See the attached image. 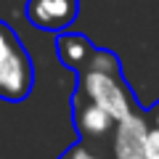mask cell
Listing matches in <instances>:
<instances>
[{
    "instance_id": "6da1fadb",
    "label": "cell",
    "mask_w": 159,
    "mask_h": 159,
    "mask_svg": "<svg viewBox=\"0 0 159 159\" xmlns=\"http://www.w3.org/2000/svg\"><path fill=\"white\" fill-rule=\"evenodd\" d=\"M80 90L93 106L103 109L114 122L130 117L135 111L133 96L122 80V72H119V61L109 51L96 48L90 61L80 69Z\"/></svg>"
},
{
    "instance_id": "7a4b0ae2",
    "label": "cell",
    "mask_w": 159,
    "mask_h": 159,
    "mask_svg": "<svg viewBox=\"0 0 159 159\" xmlns=\"http://www.w3.org/2000/svg\"><path fill=\"white\" fill-rule=\"evenodd\" d=\"M34 85V66L11 24L0 21V98L24 101Z\"/></svg>"
},
{
    "instance_id": "3957f363",
    "label": "cell",
    "mask_w": 159,
    "mask_h": 159,
    "mask_svg": "<svg viewBox=\"0 0 159 159\" xmlns=\"http://www.w3.org/2000/svg\"><path fill=\"white\" fill-rule=\"evenodd\" d=\"M80 13V0H27L24 16L40 32H66Z\"/></svg>"
},
{
    "instance_id": "277c9868",
    "label": "cell",
    "mask_w": 159,
    "mask_h": 159,
    "mask_svg": "<svg viewBox=\"0 0 159 159\" xmlns=\"http://www.w3.org/2000/svg\"><path fill=\"white\" fill-rule=\"evenodd\" d=\"M146 135H148V125L138 111L119 119L117 130H114V157L117 159H143Z\"/></svg>"
},
{
    "instance_id": "5b68a950",
    "label": "cell",
    "mask_w": 159,
    "mask_h": 159,
    "mask_svg": "<svg viewBox=\"0 0 159 159\" xmlns=\"http://www.w3.org/2000/svg\"><path fill=\"white\" fill-rule=\"evenodd\" d=\"M56 53H58V58H61L64 66L77 69V72H80V69L90 61V56L96 53V45H93L85 34L61 32L58 40H56Z\"/></svg>"
},
{
    "instance_id": "8992f818",
    "label": "cell",
    "mask_w": 159,
    "mask_h": 159,
    "mask_svg": "<svg viewBox=\"0 0 159 159\" xmlns=\"http://www.w3.org/2000/svg\"><path fill=\"white\" fill-rule=\"evenodd\" d=\"M74 125H77V130H80L82 138H103L111 130L114 119L103 109H98L90 101H85V103H77L74 106Z\"/></svg>"
},
{
    "instance_id": "52a82bcc",
    "label": "cell",
    "mask_w": 159,
    "mask_h": 159,
    "mask_svg": "<svg viewBox=\"0 0 159 159\" xmlns=\"http://www.w3.org/2000/svg\"><path fill=\"white\" fill-rule=\"evenodd\" d=\"M143 159H159V130H148L146 146H143Z\"/></svg>"
},
{
    "instance_id": "ba28073f",
    "label": "cell",
    "mask_w": 159,
    "mask_h": 159,
    "mask_svg": "<svg viewBox=\"0 0 159 159\" xmlns=\"http://www.w3.org/2000/svg\"><path fill=\"white\" fill-rule=\"evenodd\" d=\"M58 159H98V157H96V154H90V151H85L82 146H72V148H66Z\"/></svg>"
},
{
    "instance_id": "9c48e42d",
    "label": "cell",
    "mask_w": 159,
    "mask_h": 159,
    "mask_svg": "<svg viewBox=\"0 0 159 159\" xmlns=\"http://www.w3.org/2000/svg\"><path fill=\"white\" fill-rule=\"evenodd\" d=\"M157 130H159V109H157Z\"/></svg>"
}]
</instances>
